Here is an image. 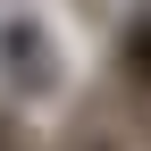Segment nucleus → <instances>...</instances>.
I'll return each instance as SVG.
<instances>
[{
    "label": "nucleus",
    "instance_id": "obj_1",
    "mask_svg": "<svg viewBox=\"0 0 151 151\" xmlns=\"http://www.w3.org/2000/svg\"><path fill=\"white\" fill-rule=\"evenodd\" d=\"M0 84L17 101H50L59 92V42L42 17H0Z\"/></svg>",
    "mask_w": 151,
    "mask_h": 151
},
{
    "label": "nucleus",
    "instance_id": "obj_3",
    "mask_svg": "<svg viewBox=\"0 0 151 151\" xmlns=\"http://www.w3.org/2000/svg\"><path fill=\"white\" fill-rule=\"evenodd\" d=\"M0 151H25V134H17V126H9V118H0Z\"/></svg>",
    "mask_w": 151,
    "mask_h": 151
},
{
    "label": "nucleus",
    "instance_id": "obj_2",
    "mask_svg": "<svg viewBox=\"0 0 151 151\" xmlns=\"http://www.w3.org/2000/svg\"><path fill=\"white\" fill-rule=\"evenodd\" d=\"M76 151H134L126 134H109V126H84V134H76Z\"/></svg>",
    "mask_w": 151,
    "mask_h": 151
}]
</instances>
